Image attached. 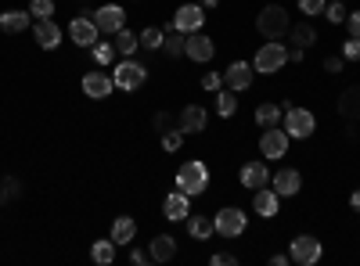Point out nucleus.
<instances>
[{
	"mask_svg": "<svg viewBox=\"0 0 360 266\" xmlns=\"http://www.w3.org/2000/svg\"><path fill=\"white\" fill-rule=\"evenodd\" d=\"M188 234L195 241H209L217 234V227H213V220L209 216H188Z\"/></svg>",
	"mask_w": 360,
	"mask_h": 266,
	"instance_id": "obj_26",
	"label": "nucleus"
},
{
	"mask_svg": "<svg viewBox=\"0 0 360 266\" xmlns=\"http://www.w3.org/2000/svg\"><path fill=\"white\" fill-rule=\"evenodd\" d=\"M213 266H238V255H231V252H217V255H213Z\"/></svg>",
	"mask_w": 360,
	"mask_h": 266,
	"instance_id": "obj_44",
	"label": "nucleus"
},
{
	"mask_svg": "<svg viewBox=\"0 0 360 266\" xmlns=\"http://www.w3.org/2000/svg\"><path fill=\"white\" fill-rule=\"evenodd\" d=\"M281 108H285V115H281L285 133L295 137V140H307V137L314 133V126H317L314 112H310V108H295V105H281Z\"/></svg>",
	"mask_w": 360,
	"mask_h": 266,
	"instance_id": "obj_3",
	"label": "nucleus"
},
{
	"mask_svg": "<svg viewBox=\"0 0 360 266\" xmlns=\"http://www.w3.org/2000/svg\"><path fill=\"white\" fill-rule=\"evenodd\" d=\"M173 255H176V241L169 238V234L152 238V245H148V259H152V262H169Z\"/></svg>",
	"mask_w": 360,
	"mask_h": 266,
	"instance_id": "obj_22",
	"label": "nucleus"
},
{
	"mask_svg": "<svg viewBox=\"0 0 360 266\" xmlns=\"http://www.w3.org/2000/svg\"><path fill=\"white\" fill-rule=\"evenodd\" d=\"M288 133L281 130V126H266L263 130V137H259V152L266 155V159H281L285 152H288Z\"/></svg>",
	"mask_w": 360,
	"mask_h": 266,
	"instance_id": "obj_11",
	"label": "nucleus"
},
{
	"mask_svg": "<svg viewBox=\"0 0 360 266\" xmlns=\"http://www.w3.org/2000/svg\"><path fill=\"white\" fill-rule=\"evenodd\" d=\"M180 144H184V130L169 126V130L162 133V152H180Z\"/></svg>",
	"mask_w": 360,
	"mask_h": 266,
	"instance_id": "obj_36",
	"label": "nucleus"
},
{
	"mask_svg": "<svg viewBox=\"0 0 360 266\" xmlns=\"http://www.w3.org/2000/svg\"><path fill=\"white\" fill-rule=\"evenodd\" d=\"M115 241L112 238H105V241H94V248H90V259H94L98 266H112L115 262Z\"/></svg>",
	"mask_w": 360,
	"mask_h": 266,
	"instance_id": "obj_27",
	"label": "nucleus"
},
{
	"mask_svg": "<svg viewBox=\"0 0 360 266\" xmlns=\"http://www.w3.org/2000/svg\"><path fill=\"white\" fill-rule=\"evenodd\" d=\"M90 51H94V62H98V65H115V54H119L115 44H101V40H98Z\"/></svg>",
	"mask_w": 360,
	"mask_h": 266,
	"instance_id": "obj_32",
	"label": "nucleus"
},
{
	"mask_svg": "<svg viewBox=\"0 0 360 266\" xmlns=\"http://www.w3.org/2000/svg\"><path fill=\"white\" fill-rule=\"evenodd\" d=\"M108 238L115 241V245H130L134 238H137V223L130 220V216H119L115 223H112V234Z\"/></svg>",
	"mask_w": 360,
	"mask_h": 266,
	"instance_id": "obj_23",
	"label": "nucleus"
},
{
	"mask_svg": "<svg viewBox=\"0 0 360 266\" xmlns=\"http://www.w3.org/2000/svg\"><path fill=\"white\" fill-rule=\"evenodd\" d=\"M98 36H101V29L94 25V18H90V15H76V18L69 22V40H72L76 47H94Z\"/></svg>",
	"mask_w": 360,
	"mask_h": 266,
	"instance_id": "obj_7",
	"label": "nucleus"
},
{
	"mask_svg": "<svg viewBox=\"0 0 360 266\" xmlns=\"http://www.w3.org/2000/svg\"><path fill=\"white\" fill-rule=\"evenodd\" d=\"M112 83L119 86V91H141V86L148 83V69L141 62H130V58H123V62L112 65Z\"/></svg>",
	"mask_w": 360,
	"mask_h": 266,
	"instance_id": "obj_4",
	"label": "nucleus"
},
{
	"mask_svg": "<svg viewBox=\"0 0 360 266\" xmlns=\"http://www.w3.org/2000/svg\"><path fill=\"white\" fill-rule=\"evenodd\" d=\"M112 44H115V51H119V54H123V58H130V54H134V51L141 47V40H137V33H130V29H127V25H123V29H119V33H115V40H112Z\"/></svg>",
	"mask_w": 360,
	"mask_h": 266,
	"instance_id": "obj_30",
	"label": "nucleus"
},
{
	"mask_svg": "<svg viewBox=\"0 0 360 266\" xmlns=\"http://www.w3.org/2000/svg\"><path fill=\"white\" fill-rule=\"evenodd\" d=\"M324 15H328V22H332V25H342L346 22V0H328V4H324Z\"/></svg>",
	"mask_w": 360,
	"mask_h": 266,
	"instance_id": "obj_34",
	"label": "nucleus"
},
{
	"mask_svg": "<svg viewBox=\"0 0 360 266\" xmlns=\"http://www.w3.org/2000/svg\"><path fill=\"white\" fill-rule=\"evenodd\" d=\"M278 201H281V198H278V191L270 187V184L259 187V191H252V209H256L263 220H274V216H278Z\"/></svg>",
	"mask_w": 360,
	"mask_h": 266,
	"instance_id": "obj_17",
	"label": "nucleus"
},
{
	"mask_svg": "<svg viewBox=\"0 0 360 266\" xmlns=\"http://www.w3.org/2000/svg\"><path fill=\"white\" fill-rule=\"evenodd\" d=\"M270 184V173H266V162H245L242 166V187L249 191H259Z\"/></svg>",
	"mask_w": 360,
	"mask_h": 266,
	"instance_id": "obj_21",
	"label": "nucleus"
},
{
	"mask_svg": "<svg viewBox=\"0 0 360 266\" xmlns=\"http://www.w3.org/2000/svg\"><path fill=\"white\" fill-rule=\"evenodd\" d=\"M176 126L184 130V133H202V130L209 126V115H205V108H202V105H188L184 112H180Z\"/></svg>",
	"mask_w": 360,
	"mask_h": 266,
	"instance_id": "obj_18",
	"label": "nucleus"
},
{
	"mask_svg": "<svg viewBox=\"0 0 360 266\" xmlns=\"http://www.w3.org/2000/svg\"><path fill=\"white\" fill-rule=\"evenodd\" d=\"M33 40H37V47L54 51L58 44H62V29H58V22H51V18H37V25H33Z\"/></svg>",
	"mask_w": 360,
	"mask_h": 266,
	"instance_id": "obj_16",
	"label": "nucleus"
},
{
	"mask_svg": "<svg viewBox=\"0 0 360 266\" xmlns=\"http://www.w3.org/2000/svg\"><path fill=\"white\" fill-rule=\"evenodd\" d=\"M112 91H115V83H112L108 72H98V69H94V72H86V76H83V94H86V98L105 101Z\"/></svg>",
	"mask_w": 360,
	"mask_h": 266,
	"instance_id": "obj_15",
	"label": "nucleus"
},
{
	"mask_svg": "<svg viewBox=\"0 0 360 266\" xmlns=\"http://www.w3.org/2000/svg\"><path fill=\"white\" fill-rule=\"evenodd\" d=\"M285 62H288V47H281L278 40H266V44L256 51V58H252V69L263 72V76H270V72H278Z\"/></svg>",
	"mask_w": 360,
	"mask_h": 266,
	"instance_id": "obj_5",
	"label": "nucleus"
},
{
	"mask_svg": "<svg viewBox=\"0 0 360 266\" xmlns=\"http://www.w3.org/2000/svg\"><path fill=\"white\" fill-rule=\"evenodd\" d=\"M288 62H295V65L303 62V47H292V51H288Z\"/></svg>",
	"mask_w": 360,
	"mask_h": 266,
	"instance_id": "obj_46",
	"label": "nucleus"
},
{
	"mask_svg": "<svg viewBox=\"0 0 360 266\" xmlns=\"http://www.w3.org/2000/svg\"><path fill=\"white\" fill-rule=\"evenodd\" d=\"M339 115H342V119H349V123H360V83H353V86H346V91H342Z\"/></svg>",
	"mask_w": 360,
	"mask_h": 266,
	"instance_id": "obj_20",
	"label": "nucleus"
},
{
	"mask_svg": "<svg viewBox=\"0 0 360 266\" xmlns=\"http://www.w3.org/2000/svg\"><path fill=\"white\" fill-rule=\"evenodd\" d=\"M270 187L278 191V198H295L299 187H303V176H299V169L285 166V169H278L274 176H270Z\"/></svg>",
	"mask_w": 360,
	"mask_h": 266,
	"instance_id": "obj_12",
	"label": "nucleus"
},
{
	"mask_svg": "<svg viewBox=\"0 0 360 266\" xmlns=\"http://www.w3.org/2000/svg\"><path fill=\"white\" fill-rule=\"evenodd\" d=\"M209 187V169H205V162H198V159H191V162H184L176 169V191H184V194H202Z\"/></svg>",
	"mask_w": 360,
	"mask_h": 266,
	"instance_id": "obj_2",
	"label": "nucleus"
},
{
	"mask_svg": "<svg viewBox=\"0 0 360 266\" xmlns=\"http://www.w3.org/2000/svg\"><path fill=\"white\" fill-rule=\"evenodd\" d=\"M130 262H134V266H144V262H152V259H148L144 248H134V252H130Z\"/></svg>",
	"mask_w": 360,
	"mask_h": 266,
	"instance_id": "obj_45",
	"label": "nucleus"
},
{
	"mask_svg": "<svg viewBox=\"0 0 360 266\" xmlns=\"http://www.w3.org/2000/svg\"><path fill=\"white\" fill-rule=\"evenodd\" d=\"M18 194H22L18 176H4V180H0V201H15Z\"/></svg>",
	"mask_w": 360,
	"mask_h": 266,
	"instance_id": "obj_35",
	"label": "nucleus"
},
{
	"mask_svg": "<svg viewBox=\"0 0 360 266\" xmlns=\"http://www.w3.org/2000/svg\"><path fill=\"white\" fill-rule=\"evenodd\" d=\"M349 209H353V213H360V187L349 194Z\"/></svg>",
	"mask_w": 360,
	"mask_h": 266,
	"instance_id": "obj_47",
	"label": "nucleus"
},
{
	"mask_svg": "<svg viewBox=\"0 0 360 266\" xmlns=\"http://www.w3.org/2000/svg\"><path fill=\"white\" fill-rule=\"evenodd\" d=\"M29 11H18V8H11V11H4L0 15V29H4V33H25L29 29Z\"/></svg>",
	"mask_w": 360,
	"mask_h": 266,
	"instance_id": "obj_24",
	"label": "nucleus"
},
{
	"mask_svg": "<svg viewBox=\"0 0 360 266\" xmlns=\"http://www.w3.org/2000/svg\"><path fill=\"white\" fill-rule=\"evenodd\" d=\"M346 25H349V36L360 40V11H349V15H346Z\"/></svg>",
	"mask_w": 360,
	"mask_h": 266,
	"instance_id": "obj_43",
	"label": "nucleus"
},
{
	"mask_svg": "<svg viewBox=\"0 0 360 266\" xmlns=\"http://www.w3.org/2000/svg\"><path fill=\"white\" fill-rule=\"evenodd\" d=\"M324 4H328V0H299V11H303V15H324Z\"/></svg>",
	"mask_w": 360,
	"mask_h": 266,
	"instance_id": "obj_38",
	"label": "nucleus"
},
{
	"mask_svg": "<svg viewBox=\"0 0 360 266\" xmlns=\"http://www.w3.org/2000/svg\"><path fill=\"white\" fill-rule=\"evenodd\" d=\"M217 112L224 115V119H231V115L238 112V94H234V91H224V94H217Z\"/></svg>",
	"mask_w": 360,
	"mask_h": 266,
	"instance_id": "obj_33",
	"label": "nucleus"
},
{
	"mask_svg": "<svg viewBox=\"0 0 360 266\" xmlns=\"http://www.w3.org/2000/svg\"><path fill=\"white\" fill-rule=\"evenodd\" d=\"M252 76H256V69H252L249 62H231V65L224 69V83H227V91H234V94L249 91V86H252Z\"/></svg>",
	"mask_w": 360,
	"mask_h": 266,
	"instance_id": "obj_10",
	"label": "nucleus"
},
{
	"mask_svg": "<svg viewBox=\"0 0 360 266\" xmlns=\"http://www.w3.org/2000/svg\"><path fill=\"white\" fill-rule=\"evenodd\" d=\"M281 115H285V108L281 105H259L256 108V123L266 130V126H281Z\"/></svg>",
	"mask_w": 360,
	"mask_h": 266,
	"instance_id": "obj_29",
	"label": "nucleus"
},
{
	"mask_svg": "<svg viewBox=\"0 0 360 266\" xmlns=\"http://www.w3.org/2000/svg\"><path fill=\"white\" fill-rule=\"evenodd\" d=\"M256 29H259V36L263 40H281L288 29H292V18L281 4H266L259 15H256Z\"/></svg>",
	"mask_w": 360,
	"mask_h": 266,
	"instance_id": "obj_1",
	"label": "nucleus"
},
{
	"mask_svg": "<svg viewBox=\"0 0 360 266\" xmlns=\"http://www.w3.org/2000/svg\"><path fill=\"white\" fill-rule=\"evenodd\" d=\"M184 54L191 58V62H213V54H217V44L209 40L202 29L198 33H188V40H184Z\"/></svg>",
	"mask_w": 360,
	"mask_h": 266,
	"instance_id": "obj_14",
	"label": "nucleus"
},
{
	"mask_svg": "<svg viewBox=\"0 0 360 266\" xmlns=\"http://www.w3.org/2000/svg\"><path fill=\"white\" fill-rule=\"evenodd\" d=\"M29 15L51 18V15H54V0H29Z\"/></svg>",
	"mask_w": 360,
	"mask_h": 266,
	"instance_id": "obj_37",
	"label": "nucleus"
},
{
	"mask_svg": "<svg viewBox=\"0 0 360 266\" xmlns=\"http://www.w3.org/2000/svg\"><path fill=\"white\" fill-rule=\"evenodd\" d=\"M90 18H94V25L101 29V33H108V36H115L119 29L127 25V11L119 8V4H101V8H98L94 15H90Z\"/></svg>",
	"mask_w": 360,
	"mask_h": 266,
	"instance_id": "obj_9",
	"label": "nucleus"
},
{
	"mask_svg": "<svg viewBox=\"0 0 360 266\" xmlns=\"http://www.w3.org/2000/svg\"><path fill=\"white\" fill-rule=\"evenodd\" d=\"M198 4H202V8H217V4H220V0H198Z\"/></svg>",
	"mask_w": 360,
	"mask_h": 266,
	"instance_id": "obj_49",
	"label": "nucleus"
},
{
	"mask_svg": "<svg viewBox=\"0 0 360 266\" xmlns=\"http://www.w3.org/2000/svg\"><path fill=\"white\" fill-rule=\"evenodd\" d=\"M270 262H274V266H288V262H292V259H288V255H285V252H278V255H270Z\"/></svg>",
	"mask_w": 360,
	"mask_h": 266,
	"instance_id": "obj_48",
	"label": "nucleus"
},
{
	"mask_svg": "<svg viewBox=\"0 0 360 266\" xmlns=\"http://www.w3.org/2000/svg\"><path fill=\"white\" fill-rule=\"evenodd\" d=\"M342 62H346V58H339V54H332V58H324V72H332V76H339V72H342Z\"/></svg>",
	"mask_w": 360,
	"mask_h": 266,
	"instance_id": "obj_41",
	"label": "nucleus"
},
{
	"mask_svg": "<svg viewBox=\"0 0 360 266\" xmlns=\"http://www.w3.org/2000/svg\"><path fill=\"white\" fill-rule=\"evenodd\" d=\"M213 227H217L220 238H238V234H245L249 220H245L242 209H220V213L213 216Z\"/></svg>",
	"mask_w": 360,
	"mask_h": 266,
	"instance_id": "obj_8",
	"label": "nucleus"
},
{
	"mask_svg": "<svg viewBox=\"0 0 360 266\" xmlns=\"http://www.w3.org/2000/svg\"><path fill=\"white\" fill-rule=\"evenodd\" d=\"M76 4H90V0H76Z\"/></svg>",
	"mask_w": 360,
	"mask_h": 266,
	"instance_id": "obj_50",
	"label": "nucleus"
},
{
	"mask_svg": "<svg viewBox=\"0 0 360 266\" xmlns=\"http://www.w3.org/2000/svg\"><path fill=\"white\" fill-rule=\"evenodd\" d=\"M162 36H166L162 25H148V29H141V33H137V40H141L144 51H162Z\"/></svg>",
	"mask_w": 360,
	"mask_h": 266,
	"instance_id": "obj_28",
	"label": "nucleus"
},
{
	"mask_svg": "<svg viewBox=\"0 0 360 266\" xmlns=\"http://www.w3.org/2000/svg\"><path fill=\"white\" fill-rule=\"evenodd\" d=\"M220 86H224V76L220 72H205L202 76V91H220Z\"/></svg>",
	"mask_w": 360,
	"mask_h": 266,
	"instance_id": "obj_40",
	"label": "nucleus"
},
{
	"mask_svg": "<svg viewBox=\"0 0 360 266\" xmlns=\"http://www.w3.org/2000/svg\"><path fill=\"white\" fill-rule=\"evenodd\" d=\"M152 123H155L159 133H166V130L173 126V115H169V112H155V119H152Z\"/></svg>",
	"mask_w": 360,
	"mask_h": 266,
	"instance_id": "obj_42",
	"label": "nucleus"
},
{
	"mask_svg": "<svg viewBox=\"0 0 360 266\" xmlns=\"http://www.w3.org/2000/svg\"><path fill=\"white\" fill-rule=\"evenodd\" d=\"M166 29V36H162V51H166V58H180L184 54V33L169 22V25H162Z\"/></svg>",
	"mask_w": 360,
	"mask_h": 266,
	"instance_id": "obj_25",
	"label": "nucleus"
},
{
	"mask_svg": "<svg viewBox=\"0 0 360 266\" xmlns=\"http://www.w3.org/2000/svg\"><path fill=\"white\" fill-rule=\"evenodd\" d=\"M162 213H166V220H188L191 216V194H184V191H173L169 198H166V205H162Z\"/></svg>",
	"mask_w": 360,
	"mask_h": 266,
	"instance_id": "obj_19",
	"label": "nucleus"
},
{
	"mask_svg": "<svg viewBox=\"0 0 360 266\" xmlns=\"http://www.w3.org/2000/svg\"><path fill=\"white\" fill-rule=\"evenodd\" d=\"M288 33H292V40H295V47H303V51L317 44V33H314V25H310V22H299V25H292V29H288Z\"/></svg>",
	"mask_w": 360,
	"mask_h": 266,
	"instance_id": "obj_31",
	"label": "nucleus"
},
{
	"mask_svg": "<svg viewBox=\"0 0 360 266\" xmlns=\"http://www.w3.org/2000/svg\"><path fill=\"white\" fill-rule=\"evenodd\" d=\"M205 22V8L202 4H180L176 15H173V25L180 29V33H198Z\"/></svg>",
	"mask_w": 360,
	"mask_h": 266,
	"instance_id": "obj_13",
	"label": "nucleus"
},
{
	"mask_svg": "<svg viewBox=\"0 0 360 266\" xmlns=\"http://www.w3.org/2000/svg\"><path fill=\"white\" fill-rule=\"evenodd\" d=\"M288 259L299 262V266L321 262V241L314 238V234H299V238H292V245H288Z\"/></svg>",
	"mask_w": 360,
	"mask_h": 266,
	"instance_id": "obj_6",
	"label": "nucleus"
},
{
	"mask_svg": "<svg viewBox=\"0 0 360 266\" xmlns=\"http://www.w3.org/2000/svg\"><path fill=\"white\" fill-rule=\"evenodd\" d=\"M342 58H346V62H360V40L356 36H349L342 44Z\"/></svg>",
	"mask_w": 360,
	"mask_h": 266,
	"instance_id": "obj_39",
	"label": "nucleus"
}]
</instances>
